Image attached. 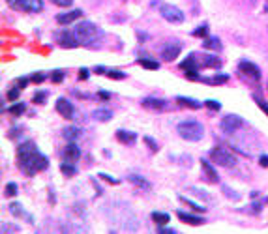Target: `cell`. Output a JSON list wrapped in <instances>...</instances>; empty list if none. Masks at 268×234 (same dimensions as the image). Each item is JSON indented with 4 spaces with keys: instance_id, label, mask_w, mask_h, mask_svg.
I'll return each instance as SVG.
<instances>
[{
    "instance_id": "cell-1",
    "label": "cell",
    "mask_w": 268,
    "mask_h": 234,
    "mask_svg": "<svg viewBox=\"0 0 268 234\" xmlns=\"http://www.w3.org/2000/svg\"><path fill=\"white\" fill-rule=\"evenodd\" d=\"M176 131H178V135L184 141L190 142H197L204 137V127L197 120H184V122H180V124L176 125Z\"/></svg>"
},
{
    "instance_id": "cell-2",
    "label": "cell",
    "mask_w": 268,
    "mask_h": 234,
    "mask_svg": "<svg viewBox=\"0 0 268 234\" xmlns=\"http://www.w3.org/2000/svg\"><path fill=\"white\" fill-rule=\"evenodd\" d=\"M73 32H75L77 40H79L81 45H90L94 40H98V36L103 34L92 21H81V23H77Z\"/></svg>"
},
{
    "instance_id": "cell-3",
    "label": "cell",
    "mask_w": 268,
    "mask_h": 234,
    "mask_svg": "<svg viewBox=\"0 0 268 234\" xmlns=\"http://www.w3.org/2000/svg\"><path fill=\"white\" fill-rule=\"evenodd\" d=\"M47 167H49V159H47V156H43L40 150L36 152L32 158H28L26 161L19 163V169H21V171H23L26 176L38 175V173L45 171Z\"/></svg>"
},
{
    "instance_id": "cell-4",
    "label": "cell",
    "mask_w": 268,
    "mask_h": 234,
    "mask_svg": "<svg viewBox=\"0 0 268 234\" xmlns=\"http://www.w3.org/2000/svg\"><path fill=\"white\" fill-rule=\"evenodd\" d=\"M208 156L216 165H219V167H235V163H236L235 156L227 150V148H223V146H216V148H212Z\"/></svg>"
},
{
    "instance_id": "cell-5",
    "label": "cell",
    "mask_w": 268,
    "mask_h": 234,
    "mask_svg": "<svg viewBox=\"0 0 268 234\" xmlns=\"http://www.w3.org/2000/svg\"><path fill=\"white\" fill-rule=\"evenodd\" d=\"M238 75L242 77V79H246L248 83L252 81V83H259L261 81V69L257 64H253V62H250V60H240L238 62Z\"/></svg>"
},
{
    "instance_id": "cell-6",
    "label": "cell",
    "mask_w": 268,
    "mask_h": 234,
    "mask_svg": "<svg viewBox=\"0 0 268 234\" xmlns=\"http://www.w3.org/2000/svg\"><path fill=\"white\" fill-rule=\"evenodd\" d=\"M159 15L163 17L167 23H173V25H180V23H184V11L180 8H176L173 4H161L159 6Z\"/></svg>"
},
{
    "instance_id": "cell-7",
    "label": "cell",
    "mask_w": 268,
    "mask_h": 234,
    "mask_svg": "<svg viewBox=\"0 0 268 234\" xmlns=\"http://www.w3.org/2000/svg\"><path fill=\"white\" fill-rule=\"evenodd\" d=\"M244 125H246V120L242 117H238V115H227V117H223L219 120V129L227 135L235 133V131H238Z\"/></svg>"
},
{
    "instance_id": "cell-8",
    "label": "cell",
    "mask_w": 268,
    "mask_h": 234,
    "mask_svg": "<svg viewBox=\"0 0 268 234\" xmlns=\"http://www.w3.org/2000/svg\"><path fill=\"white\" fill-rule=\"evenodd\" d=\"M57 42H59V45L60 47H64V49H75V47L81 45L79 40H77L75 32L71 34L67 28H62V30L57 32Z\"/></svg>"
},
{
    "instance_id": "cell-9",
    "label": "cell",
    "mask_w": 268,
    "mask_h": 234,
    "mask_svg": "<svg viewBox=\"0 0 268 234\" xmlns=\"http://www.w3.org/2000/svg\"><path fill=\"white\" fill-rule=\"evenodd\" d=\"M36 152H38V146H36V142L34 141L21 142V144L17 146V161L23 163V161H26L28 158H32Z\"/></svg>"
},
{
    "instance_id": "cell-10",
    "label": "cell",
    "mask_w": 268,
    "mask_h": 234,
    "mask_svg": "<svg viewBox=\"0 0 268 234\" xmlns=\"http://www.w3.org/2000/svg\"><path fill=\"white\" fill-rule=\"evenodd\" d=\"M180 51H182V45L176 42H171V43H165L163 47H161V60L163 62H173V60L180 55Z\"/></svg>"
},
{
    "instance_id": "cell-11",
    "label": "cell",
    "mask_w": 268,
    "mask_h": 234,
    "mask_svg": "<svg viewBox=\"0 0 268 234\" xmlns=\"http://www.w3.org/2000/svg\"><path fill=\"white\" fill-rule=\"evenodd\" d=\"M57 113H59L60 117L64 118H75V107H73V103L66 98H59L57 100Z\"/></svg>"
},
{
    "instance_id": "cell-12",
    "label": "cell",
    "mask_w": 268,
    "mask_h": 234,
    "mask_svg": "<svg viewBox=\"0 0 268 234\" xmlns=\"http://www.w3.org/2000/svg\"><path fill=\"white\" fill-rule=\"evenodd\" d=\"M43 9V0H19V11L40 13Z\"/></svg>"
},
{
    "instance_id": "cell-13",
    "label": "cell",
    "mask_w": 268,
    "mask_h": 234,
    "mask_svg": "<svg viewBox=\"0 0 268 234\" xmlns=\"http://www.w3.org/2000/svg\"><path fill=\"white\" fill-rule=\"evenodd\" d=\"M83 17V9H71V11H64L57 15V23L59 25H69V23H75L77 19Z\"/></svg>"
},
{
    "instance_id": "cell-14",
    "label": "cell",
    "mask_w": 268,
    "mask_h": 234,
    "mask_svg": "<svg viewBox=\"0 0 268 234\" xmlns=\"http://www.w3.org/2000/svg\"><path fill=\"white\" fill-rule=\"evenodd\" d=\"M141 105L148 111H163L167 107L165 100H159V98H142Z\"/></svg>"
},
{
    "instance_id": "cell-15",
    "label": "cell",
    "mask_w": 268,
    "mask_h": 234,
    "mask_svg": "<svg viewBox=\"0 0 268 234\" xmlns=\"http://www.w3.org/2000/svg\"><path fill=\"white\" fill-rule=\"evenodd\" d=\"M79 158H81V148L75 142H67V146L64 148V161L75 163V161H79Z\"/></svg>"
},
{
    "instance_id": "cell-16",
    "label": "cell",
    "mask_w": 268,
    "mask_h": 234,
    "mask_svg": "<svg viewBox=\"0 0 268 234\" xmlns=\"http://www.w3.org/2000/svg\"><path fill=\"white\" fill-rule=\"evenodd\" d=\"M176 216H178L180 221H184V223H188V225H202V223H204V218L195 216V214H188V212H182V210H178V212H176Z\"/></svg>"
},
{
    "instance_id": "cell-17",
    "label": "cell",
    "mask_w": 268,
    "mask_h": 234,
    "mask_svg": "<svg viewBox=\"0 0 268 234\" xmlns=\"http://www.w3.org/2000/svg\"><path fill=\"white\" fill-rule=\"evenodd\" d=\"M117 139L122 144H128V146H134L137 142V133L135 131H128V129H118L117 131Z\"/></svg>"
},
{
    "instance_id": "cell-18",
    "label": "cell",
    "mask_w": 268,
    "mask_h": 234,
    "mask_svg": "<svg viewBox=\"0 0 268 234\" xmlns=\"http://www.w3.org/2000/svg\"><path fill=\"white\" fill-rule=\"evenodd\" d=\"M8 210L15 216V218H19V219H23V218H26L28 219V223H34V218L30 216V214H26L25 212V208L19 204V202H9L8 204Z\"/></svg>"
},
{
    "instance_id": "cell-19",
    "label": "cell",
    "mask_w": 268,
    "mask_h": 234,
    "mask_svg": "<svg viewBox=\"0 0 268 234\" xmlns=\"http://www.w3.org/2000/svg\"><path fill=\"white\" fill-rule=\"evenodd\" d=\"M201 169H202V173L206 175V178H208L210 182L218 184V182H219V176H218V173H216V169L210 165L208 159H201Z\"/></svg>"
},
{
    "instance_id": "cell-20",
    "label": "cell",
    "mask_w": 268,
    "mask_h": 234,
    "mask_svg": "<svg viewBox=\"0 0 268 234\" xmlns=\"http://www.w3.org/2000/svg\"><path fill=\"white\" fill-rule=\"evenodd\" d=\"M180 69H182L184 73L186 71H199V62H197V57L192 53L188 58L180 62Z\"/></svg>"
},
{
    "instance_id": "cell-21",
    "label": "cell",
    "mask_w": 268,
    "mask_h": 234,
    "mask_svg": "<svg viewBox=\"0 0 268 234\" xmlns=\"http://www.w3.org/2000/svg\"><path fill=\"white\" fill-rule=\"evenodd\" d=\"M176 101H178V105L190 107V109H201L202 105H204V101H199V100H195V98H186V96H178Z\"/></svg>"
},
{
    "instance_id": "cell-22",
    "label": "cell",
    "mask_w": 268,
    "mask_h": 234,
    "mask_svg": "<svg viewBox=\"0 0 268 234\" xmlns=\"http://www.w3.org/2000/svg\"><path fill=\"white\" fill-rule=\"evenodd\" d=\"M128 180L132 182L134 185H137L139 189H144V191H150L152 189V184L146 180V178H142V176H139V175H130L128 176Z\"/></svg>"
},
{
    "instance_id": "cell-23",
    "label": "cell",
    "mask_w": 268,
    "mask_h": 234,
    "mask_svg": "<svg viewBox=\"0 0 268 234\" xmlns=\"http://www.w3.org/2000/svg\"><path fill=\"white\" fill-rule=\"evenodd\" d=\"M202 83L206 84H212V86H219V84H225L229 81V75L225 73H216L214 77H201Z\"/></svg>"
},
{
    "instance_id": "cell-24",
    "label": "cell",
    "mask_w": 268,
    "mask_h": 234,
    "mask_svg": "<svg viewBox=\"0 0 268 234\" xmlns=\"http://www.w3.org/2000/svg\"><path fill=\"white\" fill-rule=\"evenodd\" d=\"M64 137H66V141L67 142H75V141H79L81 139V129L79 127H75V125H67L66 129H64Z\"/></svg>"
},
{
    "instance_id": "cell-25",
    "label": "cell",
    "mask_w": 268,
    "mask_h": 234,
    "mask_svg": "<svg viewBox=\"0 0 268 234\" xmlns=\"http://www.w3.org/2000/svg\"><path fill=\"white\" fill-rule=\"evenodd\" d=\"M202 49H208V51H219L221 49V42H219V38L216 36H206L204 40H202Z\"/></svg>"
},
{
    "instance_id": "cell-26",
    "label": "cell",
    "mask_w": 268,
    "mask_h": 234,
    "mask_svg": "<svg viewBox=\"0 0 268 234\" xmlns=\"http://www.w3.org/2000/svg\"><path fill=\"white\" fill-rule=\"evenodd\" d=\"M221 66V60L214 55H204L202 57V67H212V69H218Z\"/></svg>"
},
{
    "instance_id": "cell-27",
    "label": "cell",
    "mask_w": 268,
    "mask_h": 234,
    "mask_svg": "<svg viewBox=\"0 0 268 234\" xmlns=\"http://www.w3.org/2000/svg\"><path fill=\"white\" fill-rule=\"evenodd\" d=\"M25 111H26V105L23 101H17V103H13V105H9L8 107V113L11 117H23Z\"/></svg>"
},
{
    "instance_id": "cell-28",
    "label": "cell",
    "mask_w": 268,
    "mask_h": 234,
    "mask_svg": "<svg viewBox=\"0 0 268 234\" xmlns=\"http://www.w3.org/2000/svg\"><path fill=\"white\" fill-rule=\"evenodd\" d=\"M60 173L67 178H71V176L77 175V167L71 163V161H64V163H60Z\"/></svg>"
},
{
    "instance_id": "cell-29",
    "label": "cell",
    "mask_w": 268,
    "mask_h": 234,
    "mask_svg": "<svg viewBox=\"0 0 268 234\" xmlns=\"http://www.w3.org/2000/svg\"><path fill=\"white\" fill-rule=\"evenodd\" d=\"M92 117L98 120V122H109L111 118H113V111L109 109H96L92 113Z\"/></svg>"
},
{
    "instance_id": "cell-30",
    "label": "cell",
    "mask_w": 268,
    "mask_h": 234,
    "mask_svg": "<svg viewBox=\"0 0 268 234\" xmlns=\"http://www.w3.org/2000/svg\"><path fill=\"white\" fill-rule=\"evenodd\" d=\"M152 221L156 225H167L169 221H171V216L165 214V212H152Z\"/></svg>"
},
{
    "instance_id": "cell-31",
    "label": "cell",
    "mask_w": 268,
    "mask_h": 234,
    "mask_svg": "<svg viewBox=\"0 0 268 234\" xmlns=\"http://www.w3.org/2000/svg\"><path fill=\"white\" fill-rule=\"evenodd\" d=\"M137 64H139V66H142L144 69H150V71H154V69H159V62H158V60H152V58H139V60H137Z\"/></svg>"
},
{
    "instance_id": "cell-32",
    "label": "cell",
    "mask_w": 268,
    "mask_h": 234,
    "mask_svg": "<svg viewBox=\"0 0 268 234\" xmlns=\"http://www.w3.org/2000/svg\"><path fill=\"white\" fill-rule=\"evenodd\" d=\"M192 36H195V38H201V40H204L206 36H208V25L206 23H202V25H199L195 30L192 32Z\"/></svg>"
},
{
    "instance_id": "cell-33",
    "label": "cell",
    "mask_w": 268,
    "mask_h": 234,
    "mask_svg": "<svg viewBox=\"0 0 268 234\" xmlns=\"http://www.w3.org/2000/svg\"><path fill=\"white\" fill-rule=\"evenodd\" d=\"M178 199H180V201L184 202V204H188V206H192V208L195 210V212H204V206H201L199 202L192 201V199H188V197H184V195H180Z\"/></svg>"
},
{
    "instance_id": "cell-34",
    "label": "cell",
    "mask_w": 268,
    "mask_h": 234,
    "mask_svg": "<svg viewBox=\"0 0 268 234\" xmlns=\"http://www.w3.org/2000/svg\"><path fill=\"white\" fill-rule=\"evenodd\" d=\"M47 96H49L47 92H43V90H38V92L32 96V101L36 103V105H43V103L47 101Z\"/></svg>"
},
{
    "instance_id": "cell-35",
    "label": "cell",
    "mask_w": 268,
    "mask_h": 234,
    "mask_svg": "<svg viewBox=\"0 0 268 234\" xmlns=\"http://www.w3.org/2000/svg\"><path fill=\"white\" fill-rule=\"evenodd\" d=\"M253 100H255V103H257V107H259V109L268 117V101H265L261 96H257V94H253Z\"/></svg>"
},
{
    "instance_id": "cell-36",
    "label": "cell",
    "mask_w": 268,
    "mask_h": 234,
    "mask_svg": "<svg viewBox=\"0 0 268 234\" xmlns=\"http://www.w3.org/2000/svg\"><path fill=\"white\" fill-rule=\"evenodd\" d=\"M17 191H19V185H17L15 182H8L6 187H4V193H6L8 197H15Z\"/></svg>"
},
{
    "instance_id": "cell-37",
    "label": "cell",
    "mask_w": 268,
    "mask_h": 234,
    "mask_svg": "<svg viewBox=\"0 0 268 234\" xmlns=\"http://www.w3.org/2000/svg\"><path fill=\"white\" fill-rule=\"evenodd\" d=\"M105 75L109 77V79H115V81H122V79H126V73H124V71H118V69H109Z\"/></svg>"
},
{
    "instance_id": "cell-38",
    "label": "cell",
    "mask_w": 268,
    "mask_h": 234,
    "mask_svg": "<svg viewBox=\"0 0 268 234\" xmlns=\"http://www.w3.org/2000/svg\"><path fill=\"white\" fill-rule=\"evenodd\" d=\"M64 75H66V73H64L62 69H55V71L51 73V81H53L55 84H59V83L64 81Z\"/></svg>"
},
{
    "instance_id": "cell-39",
    "label": "cell",
    "mask_w": 268,
    "mask_h": 234,
    "mask_svg": "<svg viewBox=\"0 0 268 234\" xmlns=\"http://www.w3.org/2000/svg\"><path fill=\"white\" fill-rule=\"evenodd\" d=\"M204 107L210 111H214V113H218V111L221 109V103H219L218 100H206L204 101Z\"/></svg>"
},
{
    "instance_id": "cell-40",
    "label": "cell",
    "mask_w": 268,
    "mask_h": 234,
    "mask_svg": "<svg viewBox=\"0 0 268 234\" xmlns=\"http://www.w3.org/2000/svg\"><path fill=\"white\" fill-rule=\"evenodd\" d=\"M19 94H21V88H19V86H13V88L8 90L6 98H8V101H17L19 100Z\"/></svg>"
},
{
    "instance_id": "cell-41",
    "label": "cell",
    "mask_w": 268,
    "mask_h": 234,
    "mask_svg": "<svg viewBox=\"0 0 268 234\" xmlns=\"http://www.w3.org/2000/svg\"><path fill=\"white\" fill-rule=\"evenodd\" d=\"M142 141L148 144V148H150L152 152H158V150H159L158 141H154V139H152V137H148V135H144V137H142Z\"/></svg>"
},
{
    "instance_id": "cell-42",
    "label": "cell",
    "mask_w": 268,
    "mask_h": 234,
    "mask_svg": "<svg viewBox=\"0 0 268 234\" xmlns=\"http://www.w3.org/2000/svg\"><path fill=\"white\" fill-rule=\"evenodd\" d=\"M30 81H32L34 84H42L43 81H45V73H42V71H38V73H32V75H30Z\"/></svg>"
},
{
    "instance_id": "cell-43",
    "label": "cell",
    "mask_w": 268,
    "mask_h": 234,
    "mask_svg": "<svg viewBox=\"0 0 268 234\" xmlns=\"http://www.w3.org/2000/svg\"><path fill=\"white\" fill-rule=\"evenodd\" d=\"M55 6H59V8H69L71 4H73V0H51Z\"/></svg>"
},
{
    "instance_id": "cell-44",
    "label": "cell",
    "mask_w": 268,
    "mask_h": 234,
    "mask_svg": "<svg viewBox=\"0 0 268 234\" xmlns=\"http://www.w3.org/2000/svg\"><path fill=\"white\" fill-rule=\"evenodd\" d=\"M100 178H103V180H105V182H109V184H118V182H120V180H118V178H113V176L111 175H105V173H100Z\"/></svg>"
},
{
    "instance_id": "cell-45",
    "label": "cell",
    "mask_w": 268,
    "mask_h": 234,
    "mask_svg": "<svg viewBox=\"0 0 268 234\" xmlns=\"http://www.w3.org/2000/svg\"><path fill=\"white\" fill-rule=\"evenodd\" d=\"M186 77H188L190 81H201V75H199V71H186Z\"/></svg>"
},
{
    "instance_id": "cell-46",
    "label": "cell",
    "mask_w": 268,
    "mask_h": 234,
    "mask_svg": "<svg viewBox=\"0 0 268 234\" xmlns=\"http://www.w3.org/2000/svg\"><path fill=\"white\" fill-rule=\"evenodd\" d=\"M176 231L175 229H167V227L163 225H158V234H175Z\"/></svg>"
},
{
    "instance_id": "cell-47",
    "label": "cell",
    "mask_w": 268,
    "mask_h": 234,
    "mask_svg": "<svg viewBox=\"0 0 268 234\" xmlns=\"http://www.w3.org/2000/svg\"><path fill=\"white\" fill-rule=\"evenodd\" d=\"M88 77H90V71H88L86 67H81V69H79V79H81V81H86Z\"/></svg>"
},
{
    "instance_id": "cell-48",
    "label": "cell",
    "mask_w": 268,
    "mask_h": 234,
    "mask_svg": "<svg viewBox=\"0 0 268 234\" xmlns=\"http://www.w3.org/2000/svg\"><path fill=\"white\" fill-rule=\"evenodd\" d=\"M223 193H225L227 197H231V199H235V201H238V199H240V195H238V193H231V189H229L227 185H223Z\"/></svg>"
},
{
    "instance_id": "cell-49",
    "label": "cell",
    "mask_w": 268,
    "mask_h": 234,
    "mask_svg": "<svg viewBox=\"0 0 268 234\" xmlns=\"http://www.w3.org/2000/svg\"><path fill=\"white\" fill-rule=\"evenodd\" d=\"M98 98H100V100H103V101H109L111 98H113V94L105 92V90H100V92H98Z\"/></svg>"
},
{
    "instance_id": "cell-50",
    "label": "cell",
    "mask_w": 268,
    "mask_h": 234,
    "mask_svg": "<svg viewBox=\"0 0 268 234\" xmlns=\"http://www.w3.org/2000/svg\"><path fill=\"white\" fill-rule=\"evenodd\" d=\"M26 84H28V79H26V77H19L15 81V86H19V88H26Z\"/></svg>"
},
{
    "instance_id": "cell-51",
    "label": "cell",
    "mask_w": 268,
    "mask_h": 234,
    "mask_svg": "<svg viewBox=\"0 0 268 234\" xmlns=\"http://www.w3.org/2000/svg\"><path fill=\"white\" fill-rule=\"evenodd\" d=\"M137 40H139V43H144L146 40H148V34L141 32V30H137Z\"/></svg>"
},
{
    "instance_id": "cell-52",
    "label": "cell",
    "mask_w": 268,
    "mask_h": 234,
    "mask_svg": "<svg viewBox=\"0 0 268 234\" xmlns=\"http://www.w3.org/2000/svg\"><path fill=\"white\" fill-rule=\"evenodd\" d=\"M259 165L261 167H268V154H263V156H259Z\"/></svg>"
},
{
    "instance_id": "cell-53",
    "label": "cell",
    "mask_w": 268,
    "mask_h": 234,
    "mask_svg": "<svg viewBox=\"0 0 268 234\" xmlns=\"http://www.w3.org/2000/svg\"><path fill=\"white\" fill-rule=\"evenodd\" d=\"M94 71H96L98 75H103V73H107L109 69H107V67H105V66H96V67H94Z\"/></svg>"
},
{
    "instance_id": "cell-54",
    "label": "cell",
    "mask_w": 268,
    "mask_h": 234,
    "mask_svg": "<svg viewBox=\"0 0 268 234\" xmlns=\"http://www.w3.org/2000/svg\"><path fill=\"white\" fill-rule=\"evenodd\" d=\"M49 201H51V202L57 201V197H55V189H49Z\"/></svg>"
},
{
    "instance_id": "cell-55",
    "label": "cell",
    "mask_w": 268,
    "mask_h": 234,
    "mask_svg": "<svg viewBox=\"0 0 268 234\" xmlns=\"http://www.w3.org/2000/svg\"><path fill=\"white\" fill-rule=\"evenodd\" d=\"M265 13H268V0H265Z\"/></svg>"
},
{
    "instance_id": "cell-56",
    "label": "cell",
    "mask_w": 268,
    "mask_h": 234,
    "mask_svg": "<svg viewBox=\"0 0 268 234\" xmlns=\"http://www.w3.org/2000/svg\"><path fill=\"white\" fill-rule=\"evenodd\" d=\"M265 202H268V197H267V199H265Z\"/></svg>"
},
{
    "instance_id": "cell-57",
    "label": "cell",
    "mask_w": 268,
    "mask_h": 234,
    "mask_svg": "<svg viewBox=\"0 0 268 234\" xmlns=\"http://www.w3.org/2000/svg\"><path fill=\"white\" fill-rule=\"evenodd\" d=\"M252 2H255V0H252Z\"/></svg>"
}]
</instances>
